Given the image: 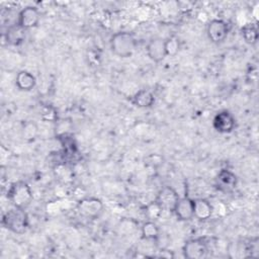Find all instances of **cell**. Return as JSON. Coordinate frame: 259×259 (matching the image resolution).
I'll return each instance as SVG.
<instances>
[{"label":"cell","instance_id":"obj_1","mask_svg":"<svg viewBox=\"0 0 259 259\" xmlns=\"http://www.w3.org/2000/svg\"><path fill=\"white\" fill-rule=\"evenodd\" d=\"M110 50L119 58H130L137 48V40L132 32L118 31L112 34L109 40Z\"/></svg>","mask_w":259,"mask_h":259},{"label":"cell","instance_id":"obj_2","mask_svg":"<svg viewBox=\"0 0 259 259\" xmlns=\"http://www.w3.org/2000/svg\"><path fill=\"white\" fill-rule=\"evenodd\" d=\"M2 225L14 234H24L29 226L28 215L25 209L13 206L3 214Z\"/></svg>","mask_w":259,"mask_h":259},{"label":"cell","instance_id":"obj_3","mask_svg":"<svg viewBox=\"0 0 259 259\" xmlns=\"http://www.w3.org/2000/svg\"><path fill=\"white\" fill-rule=\"evenodd\" d=\"M7 198L15 207L26 209L31 203L33 195L30 186L24 181H16L10 184L7 191Z\"/></svg>","mask_w":259,"mask_h":259},{"label":"cell","instance_id":"obj_4","mask_svg":"<svg viewBox=\"0 0 259 259\" xmlns=\"http://www.w3.org/2000/svg\"><path fill=\"white\" fill-rule=\"evenodd\" d=\"M78 213L85 219H97L103 211V203L97 197L81 198L76 205Z\"/></svg>","mask_w":259,"mask_h":259},{"label":"cell","instance_id":"obj_5","mask_svg":"<svg viewBox=\"0 0 259 259\" xmlns=\"http://www.w3.org/2000/svg\"><path fill=\"white\" fill-rule=\"evenodd\" d=\"M208 253V245L204 238L187 240L182 246V254L188 259H202Z\"/></svg>","mask_w":259,"mask_h":259},{"label":"cell","instance_id":"obj_6","mask_svg":"<svg viewBox=\"0 0 259 259\" xmlns=\"http://www.w3.org/2000/svg\"><path fill=\"white\" fill-rule=\"evenodd\" d=\"M229 31V24L223 19H211L206 25L207 37L214 45L222 44L227 38Z\"/></svg>","mask_w":259,"mask_h":259},{"label":"cell","instance_id":"obj_7","mask_svg":"<svg viewBox=\"0 0 259 259\" xmlns=\"http://www.w3.org/2000/svg\"><path fill=\"white\" fill-rule=\"evenodd\" d=\"M180 196L177 191L171 186H163L157 193L155 201L160 205L163 210L173 212L176 203Z\"/></svg>","mask_w":259,"mask_h":259},{"label":"cell","instance_id":"obj_8","mask_svg":"<svg viewBox=\"0 0 259 259\" xmlns=\"http://www.w3.org/2000/svg\"><path fill=\"white\" fill-rule=\"evenodd\" d=\"M212 126L220 134H230L236 127V118L229 110H221L213 116Z\"/></svg>","mask_w":259,"mask_h":259},{"label":"cell","instance_id":"obj_9","mask_svg":"<svg viewBox=\"0 0 259 259\" xmlns=\"http://www.w3.org/2000/svg\"><path fill=\"white\" fill-rule=\"evenodd\" d=\"M215 188L224 193L234 191L238 185L237 175L229 169H222L214 178Z\"/></svg>","mask_w":259,"mask_h":259},{"label":"cell","instance_id":"obj_10","mask_svg":"<svg viewBox=\"0 0 259 259\" xmlns=\"http://www.w3.org/2000/svg\"><path fill=\"white\" fill-rule=\"evenodd\" d=\"M40 14L36 7L26 6L22 8L17 15V23L25 30L35 27L39 22Z\"/></svg>","mask_w":259,"mask_h":259},{"label":"cell","instance_id":"obj_11","mask_svg":"<svg viewBox=\"0 0 259 259\" xmlns=\"http://www.w3.org/2000/svg\"><path fill=\"white\" fill-rule=\"evenodd\" d=\"M146 52L150 60L154 63H161L167 57L165 38L162 37H153L149 40Z\"/></svg>","mask_w":259,"mask_h":259},{"label":"cell","instance_id":"obj_12","mask_svg":"<svg viewBox=\"0 0 259 259\" xmlns=\"http://www.w3.org/2000/svg\"><path fill=\"white\" fill-rule=\"evenodd\" d=\"M173 213L176 215V218L179 221H182V222H187L194 219L193 199L188 196L180 197L178 202L175 205Z\"/></svg>","mask_w":259,"mask_h":259},{"label":"cell","instance_id":"obj_13","mask_svg":"<svg viewBox=\"0 0 259 259\" xmlns=\"http://www.w3.org/2000/svg\"><path fill=\"white\" fill-rule=\"evenodd\" d=\"M213 212V207L211 203L205 198H195L193 199V215L198 221L208 220Z\"/></svg>","mask_w":259,"mask_h":259},{"label":"cell","instance_id":"obj_14","mask_svg":"<svg viewBox=\"0 0 259 259\" xmlns=\"http://www.w3.org/2000/svg\"><path fill=\"white\" fill-rule=\"evenodd\" d=\"M25 29L22 28L18 23L9 25L6 32L4 33V38L6 42L10 46H19L25 39Z\"/></svg>","mask_w":259,"mask_h":259},{"label":"cell","instance_id":"obj_15","mask_svg":"<svg viewBox=\"0 0 259 259\" xmlns=\"http://www.w3.org/2000/svg\"><path fill=\"white\" fill-rule=\"evenodd\" d=\"M15 85L20 91H30L35 87L36 79L32 73L26 70H21L16 74Z\"/></svg>","mask_w":259,"mask_h":259},{"label":"cell","instance_id":"obj_16","mask_svg":"<svg viewBox=\"0 0 259 259\" xmlns=\"http://www.w3.org/2000/svg\"><path fill=\"white\" fill-rule=\"evenodd\" d=\"M134 105L140 108H150L155 103V96L149 89H141L132 97Z\"/></svg>","mask_w":259,"mask_h":259},{"label":"cell","instance_id":"obj_17","mask_svg":"<svg viewBox=\"0 0 259 259\" xmlns=\"http://www.w3.org/2000/svg\"><path fill=\"white\" fill-rule=\"evenodd\" d=\"M60 144L63 148V154L66 157H73L78 153L77 143L74 137L68 133H62L58 136Z\"/></svg>","mask_w":259,"mask_h":259},{"label":"cell","instance_id":"obj_18","mask_svg":"<svg viewBox=\"0 0 259 259\" xmlns=\"http://www.w3.org/2000/svg\"><path fill=\"white\" fill-rule=\"evenodd\" d=\"M142 238L148 241H156L160 237V229L155 221L148 220L141 227Z\"/></svg>","mask_w":259,"mask_h":259},{"label":"cell","instance_id":"obj_19","mask_svg":"<svg viewBox=\"0 0 259 259\" xmlns=\"http://www.w3.org/2000/svg\"><path fill=\"white\" fill-rule=\"evenodd\" d=\"M241 33L244 38V40L248 45H255L259 37V32L256 24L254 23H247L241 28Z\"/></svg>","mask_w":259,"mask_h":259},{"label":"cell","instance_id":"obj_20","mask_svg":"<svg viewBox=\"0 0 259 259\" xmlns=\"http://www.w3.org/2000/svg\"><path fill=\"white\" fill-rule=\"evenodd\" d=\"M38 127L35 122L33 121H26L23 123L21 128L22 138L26 141H33L37 136Z\"/></svg>","mask_w":259,"mask_h":259},{"label":"cell","instance_id":"obj_21","mask_svg":"<svg viewBox=\"0 0 259 259\" xmlns=\"http://www.w3.org/2000/svg\"><path fill=\"white\" fill-rule=\"evenodd\" d=\"M165 46H166L167 57L176 56L180 50V42L178 38L175 36H170L168 38H165Z\"/></svg>","mask_w":259,"mask_h":259},{"label":"cell","instance_id":"obj_22","mask_svg":"<svg viewBox=\"0 0 259 259\" xmlns=\"http://www.w3.org/2000/svg\"><path fill=\"white\" fill-rule=\"evenodd\" d=\"M163 209L160 207V205L154 200L151 203H149L146 207V214L149 220L151 221H156L157 219L160 218L162 214Z\"/></svg>","mask_w":259,"mask_h":259},{"label":"cell","instance_id":"obj_23","mask_svg":"<svg viewBox=\"0 0 259 259\" xmlns=\"http://www.w3.org/2000/svg\"><path fill=\"white\" fill-rule=\"evenodd\" d=\"M41 116L45 120H55L57 118V112L56 110L51 106H46L42 109Z\"/></svg>","mask_w":259,"mask_h":259}]
</instances>
